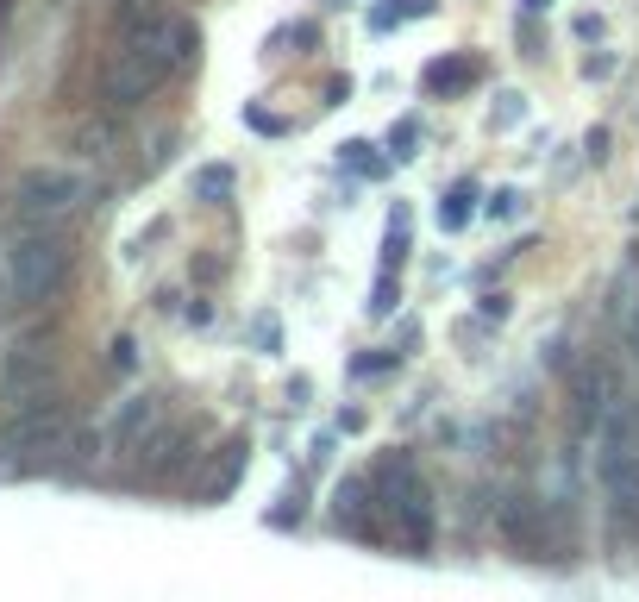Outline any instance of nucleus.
I'll return each instance as SVG.
<instances>
[{
	"instance_id": "nucleus-1",
	"label": "nucleus",
	"mask_w": 639,
	"mask_h": 602,
	"mask_svg": "<svg viewBox=\"0 0 639 602\" xmlns=\"http://www.w3.org/2000/svg\"><path fill=\"white\" fill-rule=\"evenodd\" d=\"M195 26L188 19H170V13H145L132 19V32L113 44L107 57V76H101V95L107 107H138L151 101L163 82H170V69H182L188 57H195Z\"/></svg>"
},
{
	"instance_id": "nucleus-2",
	"label": "nucleus",
	"mask_w": 639,
	"mask_h": 602,
	"mask_svg": "<svg viewBox=\"0 0 639 602\" xmlns=\"http://www.w3.org/2000/svg\"><path fill=\"white\" fill-rule=\"evenodd\" d=\"M69 276V245L51 233V226H32L7 245L0 258V289H7V308H44Z\"/></svg>"
},
{
	"instance_id": "nucleus-3",
	"label": "nucleus",
	"mask_w": 639,
	"mask_h": 602,
	"mask_svg": "<svg viewBox=\"0 0 639 602\" xmlns=\"http://www.w3.org/2000/svg\"><path fill=\"white\" fill-rule=\"evenodd\" d=\"M596 471L602 490L621 515L639 521V421L627 402H602V433H596Z\"/></svg>"
},
{
	"instance_id": "nucleus-4",
	"label": "nucleus",
	"mask_w": 639,
	"mask_h": 602,
	"mask_svg": "<svg viewBox=\"0 0 639 602\" xmlns=\"http://www.w3.org/2000/svg\"><path fill=\"white\" fill-rule=\"evenodd\" d=\"M88 195H94V182L82 170H69V164H32L13 182V207H19V220H32V226H57L69 214H82Z\"/></svg>"
},
{
	"instance_id": "nucleus-5",
	"label": "nucleus",
	"mask_w": 639,
	"mask_h": 602,
	"mask_svg": "<svg viewBox=\"0 0 639 602\" xmlns=\"http://www.w3.org/2000/svg\"><path fill=\"white\" fill-rule=\"evenodd\" d=\"M383 515L395 527V540L408 552H426L433 546V490H426V477L408 452L389 458L383 465Z\"/></svg>"
},
{
	"instance_id": "nucleus-6",
	"label": "nucleus",
	"mask_w": 639,
	"mask_h": 602,
	"mask_svg": "<svg viewBox=\"0 0 639 602\" xmlns=\"http://www.w3.org/2000/svg\"><path fill=\"white\" fill-rule=\"evenodd\" d=\"M51 389H57L51 352H44V345H19V352L7 358V377H0V402H7L13 414H26V408L51 402Z\"/></svg>"
},
{
	"instance_id": "nucleus-7",
	"label": "nucleus",
	"mask_w": 639,
	"mask_h": 602,
	"mask_svg": "<svg viewBox=\"0 0 639 602\" xmlns=\"http://www.w3.org/2000/svg\"><path fill=\"white\" fill-rule=\"evenodd\" d=\"M7 452L13 458H26V465H44V458H63L69 452V421H63V408H26V414H13V433H7Z\"/></svg>"
},
{
	"instance_id": "nucleus-8",
	"label": "nucleus",
	"mask_w": 639,
	"mask_h": 602,
	"mask_svg": "<svg viewBox=\"0 0 639 602\" xmlns=\"http://www.w3.org/2000/svg\"><path fill=\"white\" fill-rule=\"evenodd\" d=\"M245 465H251V439L239 433V439H226V446L213 452V465L201 471V483H195V496H201V502H226L232 490H239V477H245Z\"/></svg>"
},
{
	"instance_id": "nucleus-9",
	"label": "nucleus",
	"mask_w": 639,
	"mask_h": 602,
	"mask_svg": "<svg viewBox=\"0 0 639 602\" xmlns=\"http://www.w3.org/2000/svg\"><path fill=\"white\" fill-rule=\"evenodd\" d=\"M163 427V402L157 396H132L120 414H113V446L120 452H145V439Z\"/></svg>"
},
{
	"instance_id": "nucleus-10",
	"label": "nucleus",
	"mask_w": 639,
	"mask_h": 602,
	"mask_svg": "<svg viewBox=\"0 0 639 602\" xmlns=\"http://www.w3.org/2000/svg\"><path fill=\"white\" fill-rule=\"evenodd\" d=\"M477 82V63L470 57H439V63H426V88L433 95H458V88Z\"/></svg>"
},
{
	"instance_id": "nucleus-11",
	"label": "nucleus",
	"mask_w": 639,
	"mask_h": 602,
	"mask_svg": "<svg viewBox=\"0 0 639 602\" xmlns=\"http://www.w3.org/2000/svg\"><path fill=\"white\" fill-rule=\"evenodd\" d=\"M470 201H477V182H458V189L439 201V226H445V233H458V226L470 220Z\"/></svg>"
},
{
	"instance_id": "nucleus-12",
	"label": "nucleus",
	"mask_w": 639,
	"mask_h": 602,
	"mask_svg": "<svg viewBox=\"0 0 639 602\" xmlns=\"http://www.w3.org/2000/svg\"><path fill=\"white\" fill-rule=\"evenodd\" d=\"M333 502H339V521L351 527V534H364V483H358V477H345Z\"/></svg>"
},
{
	"instance_id": "nucleus-13",
	"label": "nucleus",
	"mask_w": 639,
	"mask_h": 602,
	"mask_svg": "<svg viewBox=\"0 0 639 602\" xmlns=\"http://www.w3.org/2000/svg\"><path fill=\"white\" fill-rule=\"evenodd\" d=\"M232 182H239V176H232L226 164H207V170H195V195H201V201H226Z\"/></svg>"
},
{
	"instance_id": "nucleus-14",
	"label": "nucleus",
	"mask_w": 639,
	"mask_h": 602,
	"mask_svg": "<svg viewBox=\"0 0 639 602\" xmlns=\"http://www.w3.org/2000/svg\"><path fill=\"white\" fill-rule=\"evenodd\" d=\"M520 120H527V95L502 88V95H495V107H489V126H495V132H508V126H520Z\"/></svg>"
},
{
	"instance_id": "nucleus-15",
	"label": "nucleus",
	"mask_w": 639,
	"mask_h": 602,
	"mask_svg": "<svg viewBox=\"0 0 639 602\" xmlns=\"http://www.w3.org/2000/svg\"><path fill=\"white\" fill-rule=\"evenodd\" d=\"M345 164L358 170V176H383V157H376V145H364V138H351V145H345Z\"/></svg>"
},
{
	"instance_id": "nucleus-16",
	"label": "nucleus",
	"mask_w": 639,
	"mask_h": 602,
	"mask_svg": "<svg viewBox=\"0 0 639 602\" xmlns=\"http://www.w3.org/2000/svg\"><path fill=\"white\" fill-rule=\"evenodd\" d=\"M414 145H420V126H414V120H401V126L389 132V151H395V157H414Z\"/></svg>"
},
{
	"instance_id": "nucleus-17",
	"label": "nucleus",
	"mask_w": 639,
	"mask_h": 602,
	"mask_svg": "<svg viewBox=\"0 0 639 602\" xmlns=\"http://www.w3.org/2000/svg\"><path fill=\"white\" fill-rule=\"evenodd\" d=\"M489 214H495V220H514V214H520V189H495V195H489Z\"/></svg>"
},
{
	"instance_id": "nucleus-18",
	"label": "nucleus",
	"mask_w": 639,
	"mask_h": 602,
	"mask_svg": "<svg viewBox=\"0 0 639 602\" xmlns=\"http://www.w3.org/2000/svg\"><path fill=\"white\" fill-rule=\"evenodd\" d=\"M389 308H395V283L383 276V283H376V301H370V314H389Z\"/></svg>"
},
{
	"instance_id": "nucleus-19",
	"label": "nucleus",
	"mask_w": 639,
	"mask_h": 602,
	"mask_svg": "<svg viewBox=\"0 0 639 602\" xmlns=\"http://www.w3.org/2000/svg\"><path fill=\"white\" fill-rule=\"evenodd\" d=\"M251 339H257V345H264V352H276V320L264 314V320H257V327H251Z\"/></svg>"
},
{
	"instance_id": "nucleus-20",
	"label": "nucleus",
	"mask_w": 639,
	"mask_h": 602,
	"mask_svg": "<svg viewBox=\"0 0 639 602\" xmlns=\"http://www.w3.org/2000/svg\"><path fill=\"white\" fill-rule=\"evenodd\" d=\"M583 151H589V157H596V164H602V157H608V132L596 126V132H589V138H583Z\"/></svg>"
},
{
	"instance_id": "nucleus-21",
	"label": "nucleus",
	"mask_w": 639,
	"mask_h": 602,
	"mask_svg": "<svg viewBox=\"0 0 639 602\" xmlns=\"http://www.w3.org/2000/svg\"><path fill=\"white\" fill-rule=\"evenodd\" d=\"M627 352H633V364H639V301H633V314H627Z\"/></svg>"
},
{
	"instance_id": "nucleus-22",
	"label": "nucleus",
	"mask_w": 639,
	"mask_h": 602,
	"mask_svg": "<svg viewBox=\"0 0 639 602\" xmlns=\"http://www.w3.org/2000/svg\"><path fill=\"white\" fill-rule=\"evenodd\" d=\"M577 38H602V13H583L577 19Z\"/></svg>"
},
{
	"instance_id": "nucleus-23",
	"label": "nucleus",
	"mask_w": 639,
	"mask_h": 602,
	"mask_svg": "<svg viewBox=\"0 0 639 602\" xmlns=\"http://www.w3.org/2000/svg\"><path fill=\"white\" fill-rule=\"evenodd\" d=\"M245 120H251L257 132H282V120H270V113H264V107H251V113H245Z\"/></svg>"
},
{
	"instance_id": "nucleus-24",
	"label": "nucleus",
	"mask_w": 639,
	"mask_h": 602,
	"mask_svg": "<svg viewBox=\"0 0 639 602\" xmlns=\"http://www.w3.org/2000/svg\"><path fill=\"white\" fill-rule=\"evenodd\" d=\"M132 358H138V345H132V339L113 345V364H120V370H132Z\"/></svg>"
},
{
	"instance_id": "nucleus-25",
	"label": "nucleus",
	"mask_w": 639,
	"mask_h": 602,
	"mask_svg": "<svg viewBox=\"0 0 639 602\" xmlns=\"http://www.w3.org/2000/svg\"><path fill=\"white\" fill-rule=\"evenodd\" d=\"M401 13H433V0H401Z\"/></svg>"
},
{
	"instance_id": "nucleus-26",
	"label": "nucleus",
	"mask_w": 639,
	"mask_h": 602,
	"mask_svg": "<svg viewBox=\"0 0 639 602\" xmlns=\"http://www.w3.org/2000/svg\"><path fill=\"white\" fill-rule=\"evenodd\" d=\"M520 7H527V13H546V7H552V0H520Z\"/></svg>"
},
{
	"instance_id": "nucleus-27",
	"label": "nucleus",
	"mask_w": 639,
	"mask_h": 602,
	"mask_svg": "<svg viewBox=\"0 0 639 602\" xmlns=\"http://www.w3.org/2000/svg\"><path fill=\"white\" fill-rule=\"evenodd\" d=\"M126 7H151V0H126Z\"/></svg>"
}]
</instances>
